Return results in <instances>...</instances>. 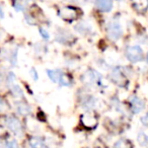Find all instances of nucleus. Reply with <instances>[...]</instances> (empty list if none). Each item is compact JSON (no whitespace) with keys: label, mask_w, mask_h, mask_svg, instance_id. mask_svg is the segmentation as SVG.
Here are the masks:
<instances>
[{"label":"nucleus","mask_w":148,"mask_h":148,"mask_svg":"<svg viewBox=\"0 0 148 148\" xmlns=\"http://www.w3.org/2000/svg\"><path fill=\"white\" fill-rule=\"evenodd\" d=\"M142 55H143V51L139 46H131L126 50L127 59L133 63L140 61L142 59Z\"/></svg>","instance_id":"f257e3e1"},{"label":"nucleus","mask_w":148,"mask_h":148,"mask_svg":"<svg viewBox=\"0 0 148 148\" xmlns=\"http://www.w3.org/2000/svg\"><path fill=\"white\" fill-rule=\"evenodd\" d=\"M108 35H109L110 39L113 40V41H117L121 38L122 34H123V31H122V27L119 23H116V21H113V23H110L108 25Z\"/></svg>","instance_id":"f03ea898"},{"label":"nucleus","mask_w":148,"mask_h":148,"mask_svg":"<svg viewBox=\"0 0 148 148\" xmlns=\"http://www.w3.org/2000/svg\"><path fill=\"white\" fill-rule=\"evenodd\" d=\"M6 126L15 134L21 133V125L17 119L13 117H9L6 119Z\"/></svg>","instance_id":"7ed1b4c3"},{"label":"nucleus","mask_w":148,"mask_h":148,"mask_svg":"<svg viewBox=\"0 0 148 148\" xmlns=\"http://www.w3.org/2000/svg\"><path fill=\"white\" fill-rule=\"evenodd\" d=\"M131 103H132V111H133L135 114H138L141 111H143L144 103L142 99H139V97H132Z\"/></svg>","instance_id":"20e7f679"},{"label":"nucleus","mask_w":148,"mask_h":148,"mask_svg":"<svg viewBox=\"0 0 148 148\" xmlns=\"http://www.w3.org/2000/svg\"><path fill=\"white\" fill-rule=\"evenodd\" d=\"M95 6L101 11L108 12V11H110L113 8V2L110 1V0H101V1H97L95 2Z\"/></svg>","instance_id":"39448f33"},{"label":"nucleus","mask_w":148,"mask_h":148,"mask_svg":"<svg viewBox=\"0 0 148 148\" xmlns=\"http://www.w3.org/2000/svg\"><path fill=\"white\" fill-rule=\"evenodd\" d=\"M76 10L74 8H71V7H64L63 9L59 11V15L61 17H64V18H74V17H76Z\"/></svg>","instance_id":"423d86ee"},{"label":"nucleus","mask_w":148,"mask_h":148,"mask_svg":"<svg viewBox=\"0 0 148 148\" xmlns=\"http://www.w3.org/2000/svg\"><path fill=\"white\" fill-rule=\"evenodd\" d=\"M81 122L82 124L87 128H93L95 125H97V120L92 117L89 114H85L81 117Z\"/></svg>","instance_id":"0eeeda50"},{"label":"nucleus","mask_w":148,"mask_h":148,"mask_svg":"<svg viewBox=\"0 0 148 148\" xmlns=\"http://www.w3.org/2000/svg\"><path fill=\"white\" fill-rule=\"evenodd\" d=\"M29 143H31L32 148H49L47 145H46V143L43 141V140L40 139V138H37V137L32 138Z\"/></svg>","instance_id":"6e6552de"},{"label":"nucleus","mask_w":148,"mask_h":148,"mask_svg":"<svg viewBox=\"0 0 148 148\" xmlns=\"http://www.w3.org/2000/svg\"><path fill=\"white\" fill-rule=\"evenodd\" d=\"M47 74L48 76L50 77V79L55 83L59 82L62 75V74L59 73V71H56V70H47Z\"/></svg>","instance_id":"1a4fd4ad"},{"label":"nucleus","mask_w":148,"mask_h":148,"mask_svg":"<svg viewBox=\"0 0 148 148\" xmlns=\"http://www.w3.org/2000/svg\"><path fill=\"white\" fill-rule=\"evenodd\" d=\"M138 141L143 146L148 145V136H146L145 133H143V132H140L139 135H138Z\"/></svg>","instance_id":"9d476101"},{"label":"nucleus","mask_w":148,"mask_h":148,"mask_svg":"<svg viewBox=\"0 0 148 148\" xmlns=\"http://www.w3.org/2000/svg\"><path fill=\"white\" fill-rule=\"evenodd\" d=\"M115 148H130V146L128 145V143L126 142V140H119V141H117L115 143V146H114Z\"/></svg>","instance_id":"9b49d317"},{"label":"nucleus","mask_w":148,"mask_h":148,"mask_svg":"<svg viewBox=\"0 0 148 148\" xmlns=\"http://www.w3.org/2000/svg\"><path fill=\"white\" fill-rule=\"evenodd\" d=\"M60 83H61V85H65V86H67V85H69L70 83H71V79L69 78V77L67 76V75H61V78H60Z\"/></svg>","instance_id":"f8f14e48"},{"label":"nucleus","mask_w":148,"mask_h":148,"mask_svg":"<svg viewBox=\"0 0 148 148\" xmlns=\"http://www.w3.org/2000/svg\"><path fill=\"white\" fill-rule=\"evenodd\" d=\"M18 112L21 115H25V114L29 112V108L25 105H21V106H18Z\"/></svg>","instance_id":"ddd939ff"},{"label":"nucleus","mask_w":148,"mask_h":148,"mask_svg":"<svg viewBox=\"0 0 148 148\" xmlns=\"http://www.w3.org/2000/svg\"><path fill=\"white\" fill-rule=\"evenodd\" d=\"M6 145L8 148H18V144H17V142L15 141V140H10V141H8L6 143Z\"/></svg>","instance_id":"4468645a"},{"label":"nucleus","mask_w":148,"mask_h":148,"mask_svg":"<svg viewBox=\"0 0 148 148\" xmlns=\"http://www.w3.org/2000/svg\"><path fill=\"white\" fill-rule=\"evenodd\" d=\"M39 32H40V34L42 35V37H43L45 40H48L50 38V36H49V34H48V32L46 31L45 29H43V27H40Z\"/></svg>","instance_id":"2eb2a0df"},{"label":"nucleus","mask_w":148,"mask_h":148,"mask_svg":"<svg viewBox=\"0 0 148 148\" xmlns=\"http://www.w3.org/2000/svg\"><path fill=\"white\" fill-rule=\"evenodd\" d=\"M12 90H13V92H14L15 95H23V90H21V89L19 88L18 86H13L12 87Z\"/></svg>","instance_id":"dca6fc26"},{"label":"nucleus","mask_w":148,"mask_h":148,"mask_svg":"<svg viewBox=\"0 0 148 148\" xmlns=\"http://www.w3.org/2000/svg\"><path fill=\"white\" fill-rule=\"evenodd\" d=\"M14 7H15V9L16 10H23V5L21 4H19V3H14Z\"/></svg>","instance_id":"f3484780"},{"label":"nucleus","mask_w":148,"mask_h":148,"mask_svg":"<svg viewBox=\"0 0 148 148\" xmlns=\"http://www.w3.org/2000/svg\"><path fill=\"white\" fill-rule=\"evenodd\" d=\"M32 73H33V75H34V79H35V80H37V79H38V75H37V72H36V70L34 69V68L31 70V74Z\"/></svg>","instance_id":"a211bd4d"},{"label":"nucleus","mask_w":148,"mask_h":148,"mask_svg":"<svg viewBox=\"0 0 148 148\" xmlns=\"http://www.w3.org/2000/svg\"><path fill=\"white\" fill-rule=\"evenodd\" d=\"M0 16L3 17V11H2V9H1V7H0Z\"/></svg>","instance_id":"6ab92c4d"},{"label":"nucleus","mask_w":148,"mask_h":148,"mask_svg":"<svg viewBox=\"0 0 148 148\" xmlns=\"http://www.w3.org/2000/svg\"><path fill=\"white\" fill-rule=\"evenodd\" d=\"M147 62H148V54H147Z\"/></svg>","instance_id":"aec40b11"}]
</instances>
